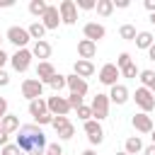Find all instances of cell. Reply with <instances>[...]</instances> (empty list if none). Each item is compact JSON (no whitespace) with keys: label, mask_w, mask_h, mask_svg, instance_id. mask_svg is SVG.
Instances as JSON below:
<instances>
[{"label":"cell","mask_w":155,"mask_h":155,"mask_svg":"<svg viewBox=\"0 0 155 155\" xmlns=\"http://www.w3.org/2000/svg\"><path fill=\"white\" fill-rule=\"evenodd\" d=\"M15 145L19 148V153H27V155H46V145L48 143H46L44 131L36 124H27V126L17 128Z\"/></svg>","instance_id":"1"},{"label":"cell","mask_w":155,"mask_h":155,"mask_svg":"<svg viewBox=\"0 0 155 155\" xmlns=\"http://www.w3.org/2000/svg\"><path fill=\"white\" fill-rule=\"evenodd\" d=\"M46 109H48V114H51V116H68V114H70L68 97H61V94L48 97V99H46Z\"/></svg>","instance_id":"2"},{"label":"cell","mask_w":155,"mask_h":155,"mask_svg":"<svg viewBox=\"0 0 155 155\" xmlns=\"http://www.w3.org/2000/svg\"><path fill=\"white\" fill-rule=\"evenodd\" d=\"M31 51L29 48H17L12 56H10V63H12V68L17 70V73H24L29 65H31Z\"/></svg>","instance_id":"3"},{"label":"cell","mask_w":155,"mask_h":155,"mask_svg":"<svg viewBox=\"0 0 155 155\" xmlns=\"http://www.w3.org/2000/svg\"><path fill=\"white\" fill-rule=\"evenodd\" d=\"M22 97H27L29 102L44 97V82H39L36 78H27V80L22 82Z\"/></svg>","instance_id":"4"},{"label":"cell","mask_w":155,"mask_h":155,"mask_svg":"<svg viewBox=\"0 0 155 155\" xmlns=\"http://www.w3.org/2000/svg\"><path fill=\"white\" fill-rule=\"evenodd\" d=\"M90 109H92V119H94V121H102V119H107V116H109V97L97 92V97L92 99Z\"/></svg>","instance_id":"5"},{"label":"cell","mask_w":155,"mask_h":155,"mask_svg":"<svg viewBox=\"0 0 155 155\" xmlns=\"http://www.w3.org/2000/svg\"><path fill=\"white\" fill-rule=\"evenodd\" d=\"M58 15H61V22L63 24H75L78 22V7L73 0H61L58 2Z\"/></svg>","instance_id":"6"},{"label":"cell","mask_w":155,"mask_h":155,"mask_svg":"<svg viewBox=\"0 0 155 155\" xmlns=\"http://www.w3.org/2000/svg\"><path fill=\"white\" fill-rule=\"evenodd\" d=\"M133 99H136V104L143 109V114H148V111L155 109V94H153L150 90H145V87H138L136 94H133Z\"/></svg>","instance_id":"7"},{"label":"cell","mask_w":155,"mask_h":155,"mask_svg":"<svg viewBox=\"0 0 155 155\" xmlns=\"http://www.w3.org/2000/svg\"><path fill=\"white\" fill-rule=\"evenodd\" d=\"M5 36H7V41H12L17 48H27V44H29V39H31L24 27H10Z\"/></svg>","instance_id":"8"},{"label":"cell","mask_w":155,"mask_h":155,"mask_svg":"<svg viewBox=\"0 0 155 155\" xmlns=\"http://www.w3.org/2000/svg\"><path fill=\"white\" fill-rule=\"evenodd\" d=\"M119 78H121V70L116 68V63H107V65H102V70H99V82H102V85L114 87Z\"/></svg>","instance_id":"9"},{"label":"cell","mask_w":155,"mask_h":155,"mask_svg":"<svg viewBox=\"0 0 155 155\" xmlns=\"http://www.w3.org/2000/svg\"><path fill=\"white\" fill-rule=\"evenodd\" d=\"M82 128H85V133H87V138H90V143H92V145H99V143L104 140V131H102L99 121L90 119V121H85V124H82Z\"/></svg>","instance_id":"10"},{"label":"cell","mask_w":155,"mask_h":155,"mask_svg":"<svg viewBox=\"0 0 155 155\" xmlns=\"http://www.w3.org/2000/svg\"><path fill=\"white\" fill-rule=\"evenodd\" d=\"M41 24H44V29H58L61 15H58V7H56V5H48V7H46V12H44V17H41Z\"/></svg>","instance_id":"11"},{"label":"cell","mask_w":155,"mask_h":155,"mask_svg":"<svg viewBox=\"0 0 155 155\" xmlns=\"http://www.w3.org/2000/svg\"><path fill=\"white\" fill-rule=\"evenodd\" d=\"M82 34H85V39H90V41H99V39H104L107 36V29L102 27V24H97V22H87L85 27H82Z\"/></svg>","instance_id":"12"},{"label":"cell","mask_w":155,"mask_h":155,"mask_svg":"<svg viewBox=\"0 0 155 155\" xmlns=\"http://www.w3.org/2000/svg\"><path fill=\"white\" fill-rule=\"evenodd\" d=\"M65 85L70 87V94H80V97L87 94V80L78 78L75 73H73V75H65Z\"/></svg>","instance_id":"13"},{"label":"cell","mask_w":155,"mask_h":155,"mask_svg":"<svg viewBox=\"0 0 155 155\" xmlns=\"http://www.w3.org/2000/svg\"><path fill=\"white\" fill-rule=\"evenodd\" d=\"M131 124H133V128H136L138 133H150V131H153V119H150L148 114H143V111L133 114Z\"/></svg>","instance_id":"14"},{"label":"cell","mask_w":155,"mask_h":155,"mask_svg":"<svg viewBox=\"0 0 155 155\" xmlns=\"http://www.w3.org/2000/svg\"><path fill=\"white\" fill-rule=\"evenodd\" d=\"M56 75V68L48 63V61H41L39 65H36V80L39 82H44V85H48V80Z\"/></svg>","instance_id":"15"},{"label":"cell","mask_w":155,"mask_h":155,"mask_svg":"<svg viewBox=\"0 0 155 155\" xmlns=\"http://www.w3.org/2000/svg\"><path fill=\"white\" fill-rule=\"evenodd\" d=\"M94 53H97V44H94V41H90V39L78 41V56H80L82 61H90Z\"/></svg>","instance_id":"16"},{"label":"cell","mask_w":155,"mask_h":155,"mask_svg":"<svg viewBox=\"0 0 155 155\" xmlns=\"http://www.w3.org/2000/svg\"><path fill=\"white\" fill-rule=\"evenodd\" d=\"M73 73L78 75V78H90V75H94V65H92V61H82V58H78L75 61V65H73Z\"/></svg>","instance_id":"17"},{"label":"cell","mask_w":155,"mask_h":155,"mask_svg":"<svg viewBox=\"0 0 155 155\" xmlns=\"http://www.w3.org/2000/svg\"><path fill=\"white\" fill-rule=\"evenodd\" d=\"M107 97H109V102H114V104H126V102H128V90H126L124 85H119V82H116Z\"/></svg>","instance_id":"18"},{"label":"cell","mask_w":155,"mask_h":155,"mask_svg":"<svg viewBox=\"0 0 155 155\" xmlns=\"http://www.w3.org/2000/svg\"><path fill=\"white\" fill-rule=\"evenodd\" d=\"M31 56L46 61V58L51 56V44H48L46 39H44V41H34V46H31Z\"/></svg>","instance_id":"19"},{"label":"cell","mask_w":155,"mask_h":155,"mask_svg":"<svg viewBox=\"0 0 155 155\" xmlns=\"http://www.w3.org/2000/svg\"><path fill=\"white\" fill-rule=\"evenodd\" d=\"M17 128H19V119L15 116V114H7V116H2V121H0V131L2 133H17Z\"/></svg>","instance_id":"20"},{"label":"cell","mask_w":155,"mask_h":155,"mask_svg":"<svg viewBox=\"0 0 155 155\" xmlns=\"http://www.w3.org/2000/svg\"><path fill=\"white\" fill-rule=\"evenodd\" d=\"M29 114H31V119H39V116L48 114V109H46V99H44V97H39V99L29 102Z\"/></svg>","instance_id":"21"},{"label":"cell","mask_w":155,"mask_h":155,"mask_svg":"<svg viewBox=\"0 0 155 155\" xmlns=\"http://www.w3.org/2000/svg\"><path fill=\"white\" fill-rule=\"evenodd\" d=\"M124 153H126V155H136V153H143V140H140L138 136H131V138H126Z\"/></svg>","instance_id":"22"},{"label":"cell","mask_w":155,"mask_h":155,"mask_svg":"<svg viewBox=\"0 0 155 155\" xmlns=\"http://www.w3.org/2000/svg\"><path fill=\"white\" fill-rule=\"evenodd\" d=\"M138 78H140V87H145L155 94V70H140Z\"/></svg>","instance_id":"23"},{"label":"cell","mask_w":155,"mask_h":155,"mask_svg":"<svg viewBox=\"0 0 155 155\" xmlns=\"http://www.w3.org/2000/svg\"><path fill=\"white\" fill-rule=\"evenodd\" d=\"M153 44H155V36H153L150 31H138V36H136V46H138V48H145V51H148Z\"/></svg>","instance_id":"24"},{"label":"cell","mask_w":155,"mask_h":155,"mask_svg":"<svg viewBox=\"0 0 155 155\" xmlns=\"http://www.w3.org/2000/svg\"><path fill=\"white\" fill-rule=\"evenodd\" d=\"M94 10H97L99 17H109V15L114 12V2H111V0H97V2H94Z\"/></svg>","instance_id":"25"},{"label":"cell","mask_w":155,"mask_h":155,"mask_svg":"<svg viewBox=\"0 0 155 155\" xmlns=\"http://www.w3.org/2000/svg\"><path fill=\"white\" fill-rule=\"evenodd\" d=\"M27 31H29V36H31V39H36V41H44V34H46V29H44V24H41V22H31Z\"/></svg>","instance_id":"26"},{"label":"cell","mask_w":155,"mask_h":155,"mask_svg":"<svg viewBox=\"0 0 155 155\" xmlns=\"http://www.w3.org/2000/svg\"><path fill=\"white\" fill-rule=\"evenodd\" d=\"M119 36H121V39H126V41H136L138 31H136V27H133V24H121V27H119Z\"/></svg>","instance_id":"27"},{"label":"cell","mask_w":155,"mask_h":155,"mask_svg":"<svg viewBox=\"0 0 155 155\" xmlns=\"http://www.w3.org/2000/svg\"><path fill=\"white\" fill-rule=\"evenodd\" d=\"M46 0H31L29 2V12L34 15V17H44V12H46Z\"/></svg>","instance_id":"28"},{"label":"cell","mask_w":155,"mask_h":155,"mask_svg":"<svg viewBox=\"0 0 155 155\" xmlns=\"http://www.w3.org/2000/svg\"><path fill=\"white\" fill-rule=\"evenodd\" d=\"M56 133H58V138L68 140V138H73V136H75V126H73V124L68 121V124H63V126H61V128H58Z\"/></svg>","instance_id":"29"},{"label":"cell","mask_w":155,"mask_h":155,"mask_svg":"<svg viewBox=\"0 0 155 155\" xmlns=\"http://www.w3.org/2000/svg\"><path fill=\"white\" fill-rule=\"evenodd\" d=\"M48 85H51V87L56 90V94H58V90H63V87H65V75H58V73H56V75L48 80Z\"/></svg>","instance_id":"30"},{"label":"cell","mask_w":155,"mask_h":155,"mask_svg":"<svg viewBox=\"0 0 155 155\" xmlns=\"http://www.w3.org/2000/svg\"><path fill=\"white\" fill-rule=\"evenodd\" d=\"M131 63H133L131 53H126V51H124V53H119V58H116V68H119V70H124V68H126V65H131Z\"/></svg>","instance_id":"31"},{"label":"cell","mask_w":155,"mask_h":155,"mask_svg":"<svg viewBox=\"0 0 155 155\" xmlns=\"http://www.w3.org/2000/svg\"><path fill=\"white\" fill-rule=\"evenodd\" d=\"M138 73H140V70H138V65H136V63H131V65H126V68L121 70V75H124V78H138Z\"/></svg>","instance_id":"32"},{"label":"cell","mask_w":155,"mask_h":155,"mask_svg":"<svg viewBox=\"0 0 155 155\" xmlns=\"http://www.w3.org/2000/svg\"><path fill=\"white\" fill-rule=\"evenodd\" d=\"M78 119H82V121H90V119H92V109L82 104V107L78 109Z\"/></svg>","instance_id":"33"},{"label":"cell","mask_w":155,"mask_h":155,"mask_svg":"<svg viewBox=\"0 0 155 155\" xmlns=\"http://www.w3.org/2000/svg\"><path fill=\"white\" fill-rule=\"evenodd\" d=\"M0 155H19V148H17L15 143H7V145H2Z\"/></svg>","instance_id":"34"},{"label":"cell","mask_w":155,"mask_h":155,"mask_svg":"<svg viewBox=\"0 0 155 155\" xmlns=\"http://www.w3.org/2000/svg\"><path fill=\"white\" fill-rule=\"evenodd\" d=\"M68 104H70V109H80L82 107V97L80 94H70L68 97Z\"/></svg>","instance_id":"35"},{"label":"cell","mask_w":155,"mask_h":155,"mask_svg":"<svg viewBox=\"0 0 155 155\" xmlns=\"http://www.w3.org/2000/svg\"><path fill=\"white\" fill-rule=\"evenodd\" d=\"M46 153L48 155H63V148H61V143H48L46 145Z\"/></svg>","instance_id":"36"},{"label":"cell","mask_w":155,"mask_h":155,"mask_svg":"<svg viewBox=\"0 0 155 155\" xmlns=\"http://www.w3.org/2000/svg\"><path fill=\"white\" fill-rule=\"evenodd\" d=\"M75 7H80V10H94V0H78Z\"/></svg>","instance_id":"37"},{"label":"cell","mask_w":155,"mask_h":155,"mask_svg":"<svg viewBox=\"0 0 155 155\" xmlns=\"http://www.w3.org/2000/svg\"><path fill=\"white\" fill-rule=\"evenodd\" d=\"M51 119H53L51 114H44V116H39V119H34V121H36V126H44V124H51Z\"/></svg>","instance_id":"38"},{"label":"cell","mask_w":155,"mask_h":155,"mask_svg":"<svg viewBox=\"0 0 155 155\" xmlns=\"http://www.w3.org/2000/svg\"><path fill=\"white\" fill-rule=\"evenodd\" d=\"M2 116H7V99L5 97H0V121H2Z\"/></svg>","instance_id":"39"},{"label":"cell","mask_w":155,"mask_h":155,"mask_svg":"<svg viewBox=\"0 0 155 155\" xmlns=\"http://www.w3.org/2000/svg\"><path fill=\"white\" fill-rule=\"evenodd\" d=\"M7 85H10V75L5 70H0V87H7Z\"/></svg>","instance_id":"40"},{"label":"cell","mask_w":155,"mask_h":155,"mask_svg":"<svg viewBox=\"0 0 155 155\" xmlns=\"http://www.w3.org/2000/svg\"><path fill=\"white\" fill-rule=\"evenodd\" d=\"M7 61H10V56H7V53H5L2 48H0V70H2V65H5Z\"/></svg>","instance_id":"41"},{"label":"cell","mask_w":155,"mask_h":155,"mask_svg":"<svg viewBox=\"0 0 155 155\" xmlns=\"http://www.w3.org/2000/svg\"><path fill=\"white\" fill-rule=\"evenodd\" d=\"M111 2H114V7H121V10L128 7V0H111Z\"/></svg>","instance_id":"42"},{"label":"cell","mask_w":155,"mask_h":155,"mask_svg":"<svg viewBox=\"0 0 155 155\" xmlns=\"http://www.w3.org/2000/svg\"><path fill=\"white\" fill-rule=\"evenodd\" d=\"M145 10H150V15L155 12V0H145Z\"/></svg>","instance_id":"43"},{"label":"cell","mask_w":155,"mask_h":155,"mask_svg":"<svg viewBox=\"0 0 155 155\" xmlns=\"http://www.w3.org/2000/svg\"><path fill=\"white\" fill-rule=\"evenodd\" d=\"M7 138H10V136H7V133H2V131H0V148H2V145H7Z\"/></svg>","instance_id":"44"},{"label":"cell","mask_w":155,"mask_h":155,"mask_svg":"<svg viewBox=\"0 0 155 155\" xmlns=\"http://www.w3.org/2000/svg\"><path fill=\"white\" fill-rule=\"evenodd\" d=\"M143 155H155V145H148V148H143Z\"/></svg>","instance_id":"45"},{"label":"cell","mask_w":155,"mask_h":155,"mask_svg":"<svg viewBox=\"0 0 155 155\" xmlns=\"http://www.w3.org/2000/svg\"><path fill=\"white\" fill-rule=\"evenodd\" d=\"M15 0H0V7H12Z\"/></svg>","instance_id":"46"},{"label":"cell","mask_w":155,"mask_h":155,"mask_svg":"<svg viewBox=\"0 0 155 155\" xmlns=\"http://www.w3.org/2000/svg\"><path fill=\"white\" fill-rule=\"evenodd\" d=\"M148 56H150V61H155V44L148 48Z\"/></svg>","instance_id":"47"},{"label":"cell","mask_w":155,"mask_h":155,"mask_svg":"<svg viewBox=\"0 0 155 155\" xmlns=\"http://www.w3.org/2000/svg\"><path fill=\"white\" fill-rule=\"evenodd\" d=\"M82 155H97V153H94V150H85Z\"/></svg>","instance_id":"48"},{"label":"cell","mask_w":155,"mask_h":155,"mask_svg":"<svg viewBox=\"0 0 155 155\" xmlns=\"http://www.w3.org/2000/svg\"><path fill=\"white\" fill-rule=\"evenodd\" d=\"M150 138H153V145H155V128L150 131Z\"/></svg>","instance_id":"49"},{"label":"cell","mask_w":155,"mask_h":155,"mask_svg":"<svg viewBox=\"0 0 155 155\" xmlns=\"http://www.w3.org/2000/svg\"><path fill=\"white\" fill-rule=\"evenodd\" d=\"M150 22H153V24H155V12H153V15H150Z\"/></svg>","instance_id":"50"},{"label":"cell","mask_w":155,"mask_h":155,"mask_svg":"<svg viewBox=\"0 0 155 155\" xmlns=\"http://www.w3.org/2000/svg\"><path fill=\"white\" fill-rule=\"evenodd\" d=\"M116 155H126V153H116Z\"/></svg>","instance_id":"51"},{"label":"cell","mask_w":155,"mask_h":155,"mask_svg":"<svg viewBox=\"0 0 155 155\" xmlns=\"http://www.w3.org/2000/svg\"><path fill=\"white\" fill-rule=\"evenodd\" d=\"M0 44H2V36H0Z\"/></svg>","instance_id":"52"},{"label":"cell","mask_w":155,"mask_h":155,"mask_svg":"<svg viewBox=\"0 0 155 155\" xmlns=\"http://www.w3.org/2000/svg\"><path fill=\"white\" fill-rule=\"evenodd\" d=\"M19 155H27V153H19Z\"/></svg>","instance_id":"53"},{"label":"cell","mask_w":155,"mask_h":155,"mask_svg":"<svg viewBox=\"0 0 155 155\" xmlns=\"http://www.w3.org/2000/svg\"><path fill=\"white\" fill-rule=\"evenodd\" d=\"M46 155H48V153H46Z\"/></svg>","instance_id":"54"}]
</instances>
